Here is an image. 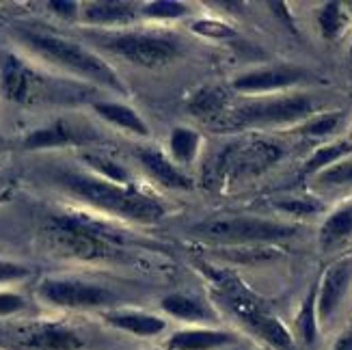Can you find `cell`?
<instances>
[{
	"instance_id": "6da1fadb",
	"label": "cell",
	"mask_w": 352,
	"mask_h": 350,
	"mask_svg": "<svg viewBox=\"0 0 352 350\" xmlns=\"http://www.w3.org/2000/svg\"><path fill=\"white\" fill-rule=\"evenodd\" d=\"M69 193L80 197L87 204L96 206L109 215L139 221V223H154L162 217V206L151 199V197L134 190L130 186H119L115 182L104 177H91L80 173H63L58 177Z\"/></svg>"
},
{
	"instance_id": "7a4b0ae2",
	"label": "cell",
	"mask_w": 352,
	"mask_h": 350,
	"mask_svg": "<svg viewBox=\"0 0 352 350\" xmlns=\"http://www.w3.org/2000/svg\"><path fill=\"white\" fill-rule=\"evenodd\" d=\"M45 238L56 255L82 262L109 260L117 253L121 240L109 227L87 217H52L45 225Z\"/></svg>"
},
{
	"instance_id": "3957f363",
	"label": "cell",
	"mask_w": 352,
	"mask_h": 350,
	"mask_svg": "<svg viewBox=\"0 0 352 350\" xmlns=\"http://www.w3.org/2000/svg\"><path fill=\"white\" fill-rule=\"evenodd\" d=\"M20 37L43 58L54 61V63L63 65L65 69H72L74 74L82 76V78L106 85L119 91V94L126 91V87L121 85L115 69L106 63V61H102L98 54L85 50L82 45L74 43L69 39H63V37L41 35V33H20Z\"/></svg>"
},
{
	"instance_id": "277c9868",
	"label": "cell",
	"mask_w": 352,
	"mask_h": 350,
	"mask_svg": "<svg viewBox=\"0 0 352 350\" xmlns=\"http://www.w3.org/2000/svg\"><path fill=\"white\" fill-rule=\"evenodd\" d=\"M192 234L206 240L229 242V245L232 242H236V245H249V242H274V240L292 238L296 234V227L264 221V219L236 217V219H217V221L199 223L192 227Z\"/></svg>"
},
{
	"instance_id": "5b68a950",
	"label": "cell",
	"mask_w": 352,
	"mask_h": 350,
	"mask_svg": "<svg viewBox=\"0 0 352 350\" xmlns=\"http://www.w3.org/2000/svg\"><path fill=\"white\" fill-rule=\"evenodd\" d=\"M106 48L126 58L128 63L139 67H164L179 56L177 43L171 37L147 35V33H126L106 39Z\"/></svg>"
},
{
	"instance_id": "8992f818",
	"label": "cell",
	"mask_w": 352,
	"mask_h": 350,
	"mask_svg": "<svg viewBox=\"0 0 352 350\" xmlns=\"http://www.w3.org/2000/svg\"><path fill=\"white\" fill-rule=\"evenodd\" d=\"M316 111L309 96H287L270 102H255L238 111V124L244 126H274L307 119Z\"/></svg>"
},
{
	"instance_id": "52a82bcc",
	"label": "cell",
	"mask_w": 352,
	"mask_h": 350,
	"mask_svg": "<svg viewBox=\"0 0 352 350\" xmlns=\"http://www.w3.org/2000/svg\"><path fill=\"white\" fill-rule=\"evenodd\" d=\"M39 296L48 300L54 307L65 309H89L111 305L115 294L102 285L85 283V281H69V279H48L39 285Z\"/></svg>"
},
{
	"instance_id": "ba28073f",
	"label": "cell",
	"mask_w": 352,
	"mask_h": 350,
	"mask_svg": "<svg viewBox=\"0 0 352 350\" xmlns=\"http://www.w3.org/2000/svg\"><path fill=\"white\" fill-rule=\"evenodd\" d=\"M281 147L268 141H251L249 145L229 147L225 154V171L242 175V173H257L264 171L266 166L274 164L281 158Z\"/></svg>"
},
{
	"instance_id": "9c48e42d",
	"label": "cell",
	"mask_w": 352,
	"mask_h": 350,
	"mask_svg": "<svg viewBox=\"0 0 352 350\" xmlns=\"http://www.w3.org/2000/svg\"><path fill=\"white\" fill-rule=\"evenodd\" d=\"M20 346L26 350H80L82 338L72 327L60 322H37L24 329Z\"/></svg>"
},
{
	"instance_id": "30bf717a",
	"label": "cell",
	"mask_w": 352,
	"mask_h": 350,
	"mask_svg": "<svg viewBox=\"0 0 352 350\" xmlns=\"http://www.w3.org/2000/svg\"><path fill=\"white\" fill-rule=\"evenodd\" d=\"M352 281V257L335 262L327 268L322 285L318 290V320L327 322L335 309L340 307L344 294L348 292V285Z\"/></svg>"
},
{
	"instance_id": "8fae6325",
	"label": "cell",
	"mask_w": 352,
	"mask_h": 350,
	"mask_svg": "<svg viewBox=\"0 0 352 350\" xmlns=\"http://www.w3.org/2000/svg\"><path fill=\"white\" fill-rule=\"evenodd\" d=\"M307 72L300 67H289V65H279V67H268V69H257L242 74L234 80V89L242 91V94H264V91H277L292 87L300 80L307 78Z\"/></svg>"
},
{
	"instance_id": "7c38bea8",
	"label": "cell",
	"mask_w": 352,
	"mask_h": 350,
	"mask_svg": "<svg viewBox=\"0 0 352 350\" xmlns=\"http://www.w3.org/2000/svg\"><path fill=\"white\" fill-rule=\"evenodd\" d=\"M41 78L30 72L22 61H18L15 56H5L3 67H0V89L7 100L18 102V104H26L33 102L37 96V87Z\"/></svg>"
},
{
	"instance_id": "4fadbf2b",
	"label": "cell",
	"mask_w": 352,
	"mask_h": 350,
	"mask_svg": "<svg viewBox=\"0 0 352 350\" xmlns=\"http://www.w3.org/2000/svg\"><path fill=\"white\" fill-rule=\"evenodd\" d=\"M234 342L232 333L212 331V329H186L177 331L166 342L169 350H214Z\"/></svg>"
},
{
	"instance_id": "5bb4252c",
	"label": "cell",
	"mask_w": 352,
	"mask_h": 350,
	"mask_svg": "<svg viewBox=\"0 0 352 350\" xmlns=\"http://www.w3.org/2000/svg\"><path fill=\"white\" fill-rule=\"evenodd\" d=\"M139 160L143 162L145 169L154 175L162 186L166 188H192V182L190 177L184 175L177 166H173L169 160H166V156L162 154V151L158 149H141L139 151Z\"/></svg>"
},
{
	"instance_id": "9a60e30c",
	"label": "cell",
	"mask_w": 352,
	"mask_h": 350,
	"mask_svg": "<svg viewBox=\"0 0 352 350\" xmlns=\"http://www.w3.org/2000/svg\"><path fill=\"white\" fill-rule=\"evenodd\" d=\"M106 322L119 331L132 333V336H139V338H154L166 329V322L162 318L151 316V314H141V311L106 314Z\"/></svg>"
},
{
	"instance_id": "2e32d148",
	"label": "cell",
	"mask_w": 352,
	"mask_h": 350,
	"mask_svg": "<svg viewBox=\"0 0 352 350\" xmlns=\"http://www.w3.org/2000/svg\"><path fill=\"white\" fill-rule=\"evenodd\" d=\"M94 109L104 121H109V124H113V126H119V128H124L132 134H139V136L149 134L147 124L141 119L139 113H136L134 109H130V106L115 104V102H98Z\"/></svg>"
},
{
	"instance_id": "e0dca14e",
	"label": "cell",
	"mask_w": 352,
	"mask_h": 350,
	"mask_svg": "<svg viewBox=\"0 0 352 350\" xmlns=\"http://www.w3.org/2000/svg\"><path fill=\"white\" fill-rule=\"evenodd\" d=\"M247 325L257 333L259 338L266 340L270 346H274L277 350H294V340H292L289 331L283 327V322L279 320V318L262 311V314H255L253 318H249Z\"/></svg>"
},
{
	"instance_id": "ac0fdd59",
	"label": "cell",
	"mask_w": 352,
	"mask_h": 350,
	"mask_svg": "<svg viewBox=\"0 0 352 350\" xmlns=\"http://www.w3.org/2000/svg\"><path fill=\"white\" fill-rule=\"evenodd\" d=\"M85 20L94 24H124V22L134 20V9L128 3L102 0V3H91L87 7Z\"/></svg>"
},
{
	"instance_id": "d6986e66",
	"label": "cell",
	"mask_w": 352,
	"mask_h": 350,
	"mask_svg": "<svg viewBox=\"0 0 352 350\" xmlns=\"http://www.w3.org/2000/svg\"><path fill=\"white\" fill-rule=\"evenodd\" d=\"M162 309L166 314L179 318V320H190V322L208 320L210 318V311L201 305V303L195 300L192 296H186V294H169L166 298H162Z\"/></svg>"
},
{
	"instance_id": "ffe728a7",
	"label": "cell",
	"mask_w": 352,
	"mask_h": 350,
	"mask_svg": "<svg viewBox=\"0 0 352 350\" xmlns=\"http://www.w3.org/2000/svg\"><path fill=\"white\" fill-rule=\"evenodd\" d=\"M352 234V206H346L324 221L322 230H320V240L324 247H331Z\"/></svg>"
},
{
	"instance_id": "44dd1931",
	"label": "cell",
	"mask_w": 352,
	"mask_h": 350,
	"mask_svg": "<svg viewBox=\"0 0 352 350\" xmlns=\"http://www.w3.org/2000/svg\"><path fill=\"white\" fill-rule=\"evenodd\" d=\"M348 154H352V143H346V141L320 147V149H316V154L307 160V164H305V173L324 171V169H329V166H333L335 162L346 158Z\"/></svg>"
},
{
	"instance_id": "7402d4cb",
	"label": "cell",
	"mask_w": 352,
	"mask_h": 350,
	"mask_svg": "<svg viewBox=\"0 0 352 350\" xmlns=\"http://www.w3.org/2000/svg\"><path fill=\"white\" fill-rule=\"evenodd\" d=\"M72 141V132L63 124H54L50 128L35 130L26 136L24 147L28 149H48V147H60Z\"/></svg>"
},
{
	"instance_id": "603a6c76",
	"label": "cell",
	"mask_w": 352,
	"mask_h": 350,
	"mask_svg": "<svg viewBox=\"0 0 352 350\" xmlns=\"http://www.w3.org/2000/svg\"><path fill=\"white\" fill-rule=\"evenodd\" d=\"M296 327L305 344L316 342V333H318V290L316 287H311V292L302 303L300 314L296 318Z\"/></svg>"
},
{
	"instance_id": "cb8c5ba5",
	"label": "cell",
	"mask_w": 352,
	"mask_h": 350,
	"mask_svg": "<svg viewBox=\"0 0 352 350\" xmlns=\"http://www.w3.org/2000/svg\"><path fill=\"white\" fill-rule=\"evenodd\" d=\"M199 143H201V136L190 128H175L171 132V154L179 162H190L197 156Z\"/></svg>"
},
{
	"instance_id": "d4e9b609",
	"label": "cell",
	"mask_w": 352,
	"mask_h": 350,
	"mask_svg": "<svg viewBox=\"0 0 352 350\" xmlns=\"http://www.w3.org/2000/svg\"><path fill=\"white\" fill-rule=\"evenodd\" d=\"M346 13L340 3H327L318 13V24L322 30V37L335 39L342 35V30L346 28Z\"/></svg>"
},
{
	"instance_id": "484cf974",
	"label": "cell",
	"mask_w": 352,
	"mask_h": 350,
	"mask_svg": "<svg viewBox=\"0 0 352 350\" xmlns=\"http://www.w3.org/2000/svg\"><path fill=\"white\" fill-rule=\"evenodd\" d=\"M225 106V94L221 89H204L201 94H197L190 102V111L199 117H212L219 115Z\"/></svg>"
},
{
	"instance_id": "4316f807",
	"label": "cell",
	"mask_w": 352,
	"mask_h": 350,
	"mask_svg": "<svg viewBox=\"0 0 352 350\" xmlns=\"http://www.w3.org/2000/svg\"><path fill=\"white\" fill-rule=\"evenodd\" d=\"M143 13L147 18H156V20H173L182 18V15L188 13V7L175 3V0H156V3H149L143 7Z\"/></svg>"
},
{
	"instance_id": "83f0119b",
	"label": "cell",
	"mask_w": 352,
	"mask_h": 350,
	"mask_svg": "<svg viewBox=\"0 0 352 350\" xmlns=\"http://www.w3.org/2000/svg\"><path fill=\"white\" fill-rule=\"evenodd\" d=\"M318 179L324 182V184H333V186L352 184V162H348V160L335 162L333 166H329V169L320 171Z\"/></svg>"
},
{
	"instance_id": "f1b7e54d",
	"label": "cell",
	"mask_w": 352,
	"mask_h": 350,
	"mask_svg": "<svg viewBox=\"0 0 352 350\" xmlns=\"http://www.w3.org/2000/svg\"><path fill=\"white\" fill-rule=\"evenodd\" d=\"M340 113H329V115H322V117H316L311 121H307L300 132L302 134H309V136H327L331 132H335V128L340 126Z\"/></svg>"
},
{
	"instance_id": "f546056e",
	"label": "cell",
	"mask_w": 352,
	"mask_h": 350,
	"mask_svg": "<svg viewBox=\"0 0 352 350\" xmlns=\"http://www.w3.org/2000/svg\"><path fill=\"white\" fill-rule=\"evenodd\" d=\"M274 206L292 217H309V215H316V212L322 210V206L314 199H283V201H277Z\"/></svg>"
},
{
	"instance_id": "4dcf8cb0",
	"label": "cell",
	"mask_w": 352,
	"mask_h": 350,
	"mask_svg": "<svg viewBox=\"0 0 352 350\" xmlns=\"http://www.w3.org/2000/svg\"><path fill=\"white\" fill-rule=\"evenodd\" d=\"M192 30H195V33H201V35L214 37V39H219V37H234V35H236V30H234V28H229V26L223 24V22H214V20L195 22V24H192Z\"/></svg>"
},
{
	"instance_id": "1f68e13d",
	"label": "cell",
	"mask_w": 352,
	"mask_h": 350,
	"mask_svg": "<svg viewBox=\"0 0 352 350\" xmlns=\"http://www.w3.org/2000/svg\"><path fill=\"white\" fill-rule=\"evenodd\" d=\"M87 162L94 164L100 173H104V179L115 182V184H121V182H126V173L121 171L115 162H109V160H104V158H91V156H87Z\"/></svg>"
},
{
	"instance_id": "d6a6232c",
	"label": "cell",
	"mask_w": 352,
	"mask_h": 350,
	"mask_svg": "<svg viewBox=\"0 0 352 350\" xmlns=\"http://www.w3.org/2000/svg\"><path fill=\"white\" fill-rule=\"evenodd\" d=\"M24 298L15 292H0V316H11L24 309Z\"/></svg>"
},
{
	"instance_id": "836d02e7",
	"label": "cell",
	"mask_w": 352,
	"mask_h": 350,
	"mask_svg": "<svg viewBox=\"0 0 352 350\" xmlns=\"http://www.w3.org/2000/svg\"><path fill=\"white\" fill-rule=\"evenodd\" d=\"M30 275V270L22 264H13V262H0V283L7 281H18Z\"/></svg>"
},
{
	"instance_id": "e575fe53",
	"label": "cell",
	"mask_w": 352,
	"mask_h": 350,
	"mask_svg": "<svg viewBox=\"0 0 352 350\" xmlns=\"http://www.w3.org/2000/svg\"><path fill=\"white\" fill-rule=\"evenodd\" d=\"M48 7L54 9V13L58 15H65V18H72L78 11V5L72 3V0H52V3H48Z\"/></svg>"
},
{
	"instance_id": "d590c367",
	"label": "cell",
	"mask_w": 352,
	"mask_h": 350,
	"mask_svg": "<svg viewBox=\"0 0 352 350\" xmlns=\"http://www.w3.org/2000/svg\"><path fill=\"white\" fill-rule=\"evenodd\" d=\"M268 7H270V9H274V15H279V18L287 24V28L292 30V33H296V26H294L292 18H289V13L285 11V5H283V3H270Z\"/></svg>"
},
{
	"instance_id": "8d00e7d4",
	"label": "cell",
	"mask_w": 352,
	"mask_h": 350,
	"mask_svg": "<svg viewBox=\"0 0 352 350\" xmlns=\"http://www.w3.org/2000/svg\"><path fill=\"white\" fill-rule=\"evenodd\" d=\"M333 350H352V331L344 333V336H340V340L335 342Z\"/></svg>"
},
{
	"instance_id": "74e56055",
	"label": "cell",
	"mask_w": 352,
	"mask_h": 350,
	"mask_svg": "<svg viewBox=\"0 0 352 350\" xmlns=\"http://www.w3.org/2000/svg\"><path fill=\"white\" fill-rule=\"evenodd\" d=\"M0 188H3V177H0Z\"/></svg>"
},
{
	"instance_id": "f35d334b",
	"label": "cell",
	"mask_w": 352,
	"mask_h": 350,
	"mask_svg": "<svg viewBox=\"0 0 352 350\" xmlns=\"http://www.w3.org/2000/svg\"><path fill=\"white\" fill-rule=\"evenodd\" d=\"M350 9H352V3H350Z\"/></svg>"
},
{
	"instance_id": "ab89813d",
	"label": "cell",
	"mask_w": 352,
	"mask_h": 350,
	"mask_svg": "<svg viewBox=\"0 0 352 350\" xmlns=\"http://www.w3.org/2000/svg\"><path fill=\"white\" fill-rule=\"evenodd\" d=\"M350 54H352V48H350Z\"/></svg>"
}]
</instances>
